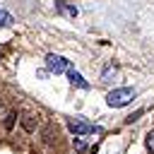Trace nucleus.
<instances>
[{
    "label": "nucleus",
    "instance_id": "nucleus-5",
    "mask_svg": "<svg viewBox=\"0 0 154 154\" xmlns=\"http://www.w3.org/2000/svg\"><path fill=\"white\" fill-rule=\"evenodd\" d=\"M67 77H70V82H72V84H77V87H82V89H89V82H87L77 70H72V67H70V70H67Z\"/></svg>",
    "mask_w": 154,
    "mask_h": 154
},
{
    "label": "nucleus",
    "instance_id": "nucleus-9",
    "mask_svg": "<svg viewBox=\"0 0 154 154\" xmlns=\"http://www.w3.org/2000/svg\"><path fill=\"white\" fill-rule=\"evenodd\" d=\"M75 147H77V152H84V149H87V147H84V142H82V140H75Z\"/></svg>",
    "mask_w": 154,
    "mask_h": 154
},
{
    "label": "nucleus",
    "instance_id": "nucleus-2",
    "mask_svg": "<svg viewBox=\"0 0 154 154\" xmlns=\"http://www.w3.org/2000/svg\"><path fill=\"white\" fill-rule=\"evenodd\" d=\"M46 67L51 70V72H55V75H60V72H67L70 70V63L63 58V55H55V53H48L46 55Z\"/></svg>",
    "mask_w": 154,
    "mask_h": 154
},
{
    "label": "nucleus",
    "instance_id": "nucleus-3",
    "mask_svg": "<svg viewBox=\"0 0 154 154\" xmlns=\"http://www.w3.org/2000/svg\"><path fill=\"white\" fill-rule=\"evenodd\" d=\"M67 128H70L75 135H91V132H99L96 125H89V123H84V120H70Z\"/></svg>",
    "mask_w": 154,
    "mask_h": 154
},
{
    "label": "nucleus",
    "instance_id": "nucleus-1",
    "mask_svg": "<svg viewBox=\"0 0 154 154\" xmlns=\"http://www.w3.org/2000/svg\"><path fill=\"white\" fill-rule=\"evenodd\" d=\"M132 99H135V89H130V87H120V89L108 91L106 103H108L111 108H123V106H128Z\"/></svg>",
    "mask_w": 154,
    "mask_h": 154
},
{
    "label": "nucleus",
    "instance_id": "nucleus-7",
    "mask_svg": "<svg viewBox=\"0 0 154 154\" xmlns=\"http://www.w3.org/2000/svg\"><path fill=\"white\" fill-rule=\"evenodd\" d=\"M10 24H12V14L0 10V26H10Z\"/></svg>",
    "mask_w": 154,
    "mask_h": 154
},
{
    "label": "nucleus",
    "instance_id": "nucleus-4",
    "mask_svg": "<svg viewBox=\"0 0 154 154\" xmlns=\"http://www.w3.org/2000/svg\"><path fill=\"white\" fill-rule=\"evenodd\" d=\"M55 7H58V12H63L67 17H77V7L70 0H55Z\"/></svg>",
    "mask_w": 154,
    "mask_h": 154
},
{
    "label": "nucleus",
    "instance_id": "nucleus-6",
    "mask_svg": "<svg viewBox=\"0 0 154 154\" xmlns=\"http://www.w3.org/2000/svg\"><path fill=\"white\" fill-rule=\"evenodd\" d=\"M22 125H24V130L34 132L36 125H38V116H34V113H24V116H22Z\"/></svg>",
    "mask_w": 154,
    "mask_h": 154
},
{
    "label": "nucleus",
    "instance_id": "nucleus-8",
    "mask_svg": "<svg viewBox=\"0 0 154 154\" xmlns=\"http://www.w3.org/2000/svg\"><path fill=\"white\" fill-rule=\"evenodd\" d=\"M147 147H149V152L154 154V130H152V132L147 135Z\"/></svg>",
    "mask_w": 154,
    "mask_h": 154
}]
</instances>
